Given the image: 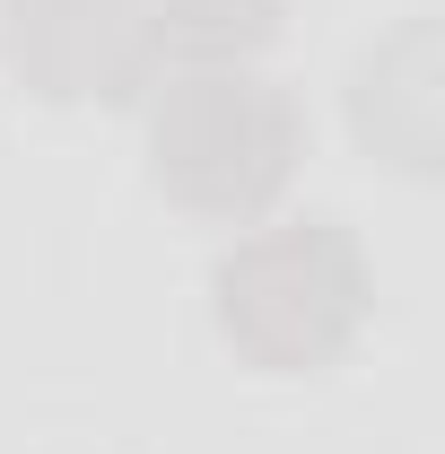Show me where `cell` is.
<instances>
[{
  "label": "cell",
  "mask_w": 445,
  "mask_h": 454,
  "mask_svg": "<svg viewBox=\"0 0 445 454\" xmlns=\"http://www.w3.org/2000/svg\"><path fill=\"white\" fill-rule=\"evenodd\" d=\"M210 306H219V333L245 367L315 376L358 340L376 280H367L358 236L315 210V219H279V227H254L245 245H227L210 271Z\"/></svg>",
  "instance_id": "6da1fadb"
},
{
  "label": "cell",
  "mask_w": 445,
  "mask_h": 454,
  "mask_svg": "<svg viewBox=\"0 0 445 454\" xmlns=\"http://www.w3.org/2000/svg\"><path fill=\"white\" fill-rule=\"evenodd\" d=\"M349 131L367 158H385L402 175H437V140H445V61H437V27L410 18L393 27L349 79Z\"/></svg>",
  "instance_id": "277c9868"
},
{
  "label": "cell",
  "mask_w": 445,
  "mask_h": 454,
  "mask_svg": "<svg viewBox=\"0 0 445 454\" xmlns=\"http://www.w3.org/2000/svg\"><path fill=\"white\" fill-rule=\"evenodd\" d=\"M306 158V122L288 88L254 70H175L149 106V184L175 210L254 227Z\"/></svg>",
  "instance_id": "7a4b0ae2"
},
{
  "label": "cell",
  "mask_w": 445,
  "mask_h": 454,
  "mask_svg": "<svg viewBox=\"0 0 445 454\" xmlns=\"http://www.w3.org/2000/svg\"><path fill=\"white\" fill-rule=\"evenodd\" d=\"M271 35L279 0H149V61L175 70H245Z\"/></svg>",
  "instance_id": "5b68a950"
},
{
  "label": "cell",
  "mask_w": 445,
  "mask_h": 454,
  "mask_svg": "<svg viewBox=\"0 0 445 454\" xmlns=\"http://www.w3.org/2000/svg\"><path fill=\"white\" fill-rule=\"evenodd\" d=\"M9 70L53 106H131L149 88V0H9Z\"/></svg>",
  "instance_id": "3957f363"
}]
</instances>
